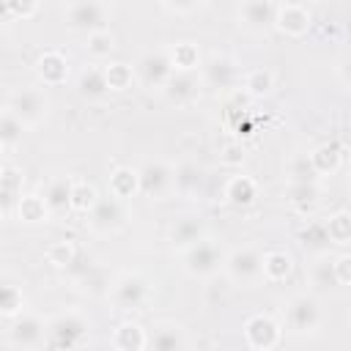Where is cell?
Wrapping results in <instances>:
<instances>
[{
    "instance_id": "ffe728a7",
    "label": "cell",
    "mask_w": 351,
    "mask_h": 351,
    "mask_svg": "<svg viewBox=\"0 0 351 351\" xmlns=\"http://www.w3.org/2000/svg\"><path fill=\"white\" fill-rule=\"evenodd\" d=\"M310 154V165H313V173L315 176H335L340 167H343V156H346V148L337 143V140H329V143H321L315 145Z\"/></svg>"
},
{
    "instance_id": "30bf717a",
    "label": "cell",
    "mask_w": 351,
    "mask_h": 351,
    "mask_svg": "<svg viewBox=\"0 0 351 351\" xmlns=\"http://www.w3.org/2000/svg\"><path fill=\"white\" fill-rule=\"evenodd\" d=\"M222 271L230 282L252 285L261 280V252L255 247H236L222 258Z\"/></svg>"
},
{
    "instance_id": "d6a6232c",
    "label": "cell",
    "mask_w": 351,
    "mask_h": 351,
    "mask_svg": "<svg viewBox=\"0 0 351 351\" xmlns=\"http://www.w3.org/2000/svg\"><path fill=\"white\" fill-rule=\"evenodd\" d=\"M271 88H274V74L269 69L258 66V69H250L244 74V93L250 99H263L271 93Z\"/></svg>"
},
{
    "instance_id": "ab89813d",
    "label": "cell",
    "mask_w": 351,
    "mask_h": 351,
    "mask_svg": "<svg viewBox=\"0 0 351 351\" xmlns=\"http://www.w3.org/2000/svg\"><path fill=\"white\" fill-rule=\"evenodd\" d=\"M44 255H47V263H52L55 269H69L74 263V258H77V250H74V244L69 239H58V241H52L47 247Z\"/></svg>"
},
{
    "instance_id": "e575fe53",
    "label": "cell",
    "mask_w": 351,
    "mask_h": 351,
    "mask_svg": "<svg viewBox=\"0 0 351 351\" xmlns=\"http://www.w3.org/2000/svg\"><path fill=\"white\" fill-rule=\"evenodd\" d=\"M96 200H99V189L90 181H82V178L71 181V211L88 214L96 206Z\"/></svg>"
},
{
    "instance_id": "4dcf8cb0",
    "label": "cell",
    "mask_w": 351,
    "mask_h": 351,
    "mask_svg": "<svg viewBox=\"0 0 351 351\" xmlns=\"http://www.w3.org/2000/svg\"><path fill=\"white\" fill-rule=\"evenodd\" d=\"M77 90L85 96V99H101L107 90V82H104V71L99 66H85L77 77Z\"/></svg>"
},
{
    "instance_id": "c3c4849f",
    "label": "cell",
    "mask_w": 351,
    "mask_h": 351,
    "mask_svg": "<svg viewBox=\"0 0 351 351\" xmlns=\"http://www.w3.org/2000/svg\"><path fill=\"white\" fill-rule=\"evenodd\" d=\"M0 225H3V214H0Z\"/></svg>"
},
{
    "instance_id": "f546056e",
    "label": "cell",
    "mask_w": 351,
    "mask_h": 351,
    "mask_svg": "<svg viewBox=\"0 0 351 351\" xmlns=\"http://www.w3.org/2000/svg\"><path fill=\"white\" fill-rule=\"evenodd\" d=\"M101 71H104L107 90H112V93H123V90H129L134 85V69L129 63H123V60H112V63L101 66Z\"/></svg>"
},
{
    "instance_id": "4fadbf2b",
    "label": "cell",
    "mask_w": 351,
    "mask_h": 351,
    "mask_svg": "<svg viewBox=\"0 0 351 351\" xmlns=\"http://www.w3.org/2000/svg\"><path fill=\"white\" fill-rule=\"evenodd\" d=\"M313 27V11L304 3H277L274 5V30L282 36L299 38Z\"/></svg>"
},
{
    "instance_id": "277c9868",
    "label": "cell",
    "mask_w": 351,
    "mask_h": 351,
    "mask_svg": "<svg viewBox=\"0 0 351 351\" xmlns=\"http://www.w3.org/2000/svg\"><path fill=\"white\" fill-rule=\"evenodd\" d=\"M5 110L25 126V129H33L38 126L47 112H49V99L41 88H33V85H25V88H16L11 96H8V104Z\"/></svg>"
},
{
    "instance_id": "e0dca14e",
    "label": "cell",
    "mask_w": 351,
    "mask_h": 351,
    "mask_svg": "<svg viewBox=\"0 0 351 351\" xmlns=\"http://www.w3.org/2000/svg\"><path fill=\"white\" fill-rule=\"evenodd\" d=\"M36 77L47 88H58L69 80V58L60 49H44L36 58Z\"/></svg>"
},
{
    "instance_id": "3957f363",
    "label": "cell",
    "mask_w": 351,
    "mask_h": 351,
    "mask_svg": "<svg viewBox=\"0 0 351 351\" xmlns=\"http://www.w3.org/2000/svg\"><path fill=\"white\" fill-rule=\"evenodd\" d=\"M60 14L71 30L90 36L99 30H110L107 25L112 19V5L101 0H71L60 5Z\"/></svg>"
},
{
    "instance_id": "83f0119b",
    "label": "cell",
    "mask_w": 351,
    "mask_h": 351,
    "mask_svg": "<svg viewBox=\"0 0 351 351\" xmlns=\"http://www.w3.org/2000/svg\"><path fill=\"white\" fill-rule=\"evenodd\" d=\"M14 208H16L19 222H25V225H38V222H47L49 219V208H47V203H44V197L38 192L19 195V200H16Z\"/></svg>"
},
{
    "instance_id": "b9f144b4",
    "label": "cell",
    "mask_w": 351,
    "mask_h": 351,
    "mask_svg": "<svg viewBox=\"0 0 351 351\" xmlns=\"http://www.w3.org/2000/svg\"><path fill=\"white\" fill-rule=\"evenodd\" d=\"M85 49H88V55H93V58H107V55L115 49V36H112L110 30L90 33L88 41H85Z\"/></svg>"
},
{
    "instance_id": "484cf974",
    "label": "cell",
    "mask_w": 351,
    "mask_h": 351,
    "mask_svg": "<svg viewBox=\"0 0 351 351\" xmlns=\"http://www.w3.org/2000/svg\"><path fill=\"white\" fill-rule=\"evenodd\" d=\"M22 184H25V173L16 167H0V214L5 217L11 206H16L19 195H22Z\"/></svg>"
},
{
    "instance_id": "7402d4cb",
    "label": "cell",
    "mask_w": 351,
    "mask_h": 351,
    "mask_svg": "<svg viewBox=\"0 0 351 351\" xmlns=\"http://www.w3.org/2000/svg\"><path fill=\"white\" fill-rule=\"evenodd\" d=\"M293 274V255L288 250H266L261 255V280L285 282Z\"/></svg>"
},
{
    "instance_id": "f35d334b",
    "label": "cell",
    "mask_w": 351,
    "mask_h": 351,
    "mask_svg": "<svg viewBox=\"0 0 351 351\" xmlns=\"http://www.w3.org/2000/svg\"><path fill=\"white\" fill-rule=\"evenodd\" d=\"M288 184H302V181H315L318 176L313 173V165H310V154L307 151H296L291 159H288Z\"/></svg>"
},
{
    "instance_id": "2e32d148",
    "label": "cell",
    "mask_w": 351,
    "mask_h": 351,
    "mask_svg": "<svg viewBox=\"0 0 351 351\" xmlns=\"http://www.w3.org/2000/svg\"><path fill=\"white\" fill-rule=\"evenodd\" d=\"M145 351H189V337L176 321H156L148 332Z\"/></svg>"
},
{
    "instance_id": "ac0fdd59",
    "label": "cell",
    "mask_w": 351,
    "mask_h": 351,
    "mask_svg": "<svg viewBox=\"0 0 351 351\" xmlns=\"http://www.w3.org/2000/svg\"><path fill=\"white\" fill-rule=\"evenodd\" d=\"M200 239H206V222L197 217V214H184L178 217L170 230H167V241L173 244V250H186L192 244H197Z\"/></svg>"
},
{
    "instance_id": "5bb4252c",
    "label": "cell",
    "mask_w": 351,
    "mask_h": 351,
    "mask_svg": "<svg viewBox=\"0 0 351 351\" xmlns=\"http://www.w3.org/2000/svg\"><path fill=\"white\" fill-rule=\"evenodd\" d=\"M137 181H140V195L159 200L167 192H173V167L162 159L145 162L143 167H137Z\"/></svg>"
},
{
    "instance_id": "d590c367",
    "label": "cell",
    "mask_w": 351,
    "mask_h": 351,
    "mask_svg": "<svg viewBox=\"0 0 351 351\" xmlns=\"http://www.w3.org/2000/svg\"><path fill=\"white\" fill-rule=\"evenodd\" d=\"M25 310V291L16 285V282H8V280H0V315H19Z\"/></svg>"
},
{
    "instance_id": "836d02e7",
    "label": "cell",
    "mask_w": 351,
    "mask_h": 351,
    "mask_svg": "<svg viewBox=\"0 0 351 351\" xmlns=\"http://www.w3.org/2000/svg\"><path fill=\"white\" fill-rule=\"evenodd\" d=\"M299 244L318 255V252H329V239H326V230H324V219H313L307 222L302 230H299Z\"/></svg>"
},
{
    "instance_id": "d4e9b609",
    "label": "cell",
    "mask_w": 351,
    "mask_h": 351,
    "mask_svg": "<svg viewBox=\"0 0 351 351\" xmlns=\"http://www.w3.org/2000/svg\"><path fill=\"white\" fill-rule=\"evenodd\" d=\"M107 189H110V197L126 203L132 200L137 192H140V181H137V170L134 167H115L107 178Z\"/></svg>"
},
{
    "instance_id": "5b68a950",
    "label": "cell",
    "mask_w": 351,
    "mask_h": 351,
    "mask_svg": "<svg viewBox=\"0 0 351 351\" xmlns=\"http://www.w3.org/2000/svg\"><path fill=\"white\" fill-rule=\"evenodd\" d=\"M222 258H225V252L219 250V244L206 236L197 244L181 250V269L195 280H206L222 269Z\"/></svg>"
},
{
    "instance_id": "44dd1931",
    "label": "cell",
    "mask_w": 351,
    "mask_h": 351,
    "mask_svg": "<svg viewBox=\"0 0 351 351\" xmlns=\"http://www.w3.org/2000/svg\"><path fill=\"white\" fill-rule=\"evenodd\" d=\"M71 181L74 178H69V176H55L47 181L41 197L49 208V217H60V214L71 211Z\"/></svg>"
},
{
    "instance_id": "f1b7e54d",
    "label": "cell",
    "mask_w": 351,
    "mask_h": 351,
    "mask_svg": "<svg viewBox=\"0 0 351 351\" xmlns=\"http://www.w3.org/2000/svg\"><path fill=\"white\" fill-rule=\"evenodd\" d=\"M324 230H326L329 244H335V247H348V241H351V214H348L346 208L329 214V217L324 219Z\"/></svg>"
},
{
    "instance_id": "7a4b0ae2",
    "label": "cell",
    "mask_w": 351,
    "mask_h": 351,
    "mask_svg": "<svg viewBox=\"0 0 351 351\" xmlns=\"http://www.w3.org/2000/svg\"><path fill=\"white\" fill-rule=\"evenodd\" d=\"M324 324V307L313 293H293L282 307V324L291 335H315Z\"/></svg>"
},
{
    "instance_id": "6da1fadb",
    "label": "cell",
    "mask_w": 351,
    "mask_h": 351,
    "mask_svg": "<svg viewBox=\"0 0 351 351\" xmlns=\"http://www.w3.org/2000/svg\"><path fill=\"white\" fill-rule=\"evenodd\" d=\"M90 337V321L82 310L77 307H66L60 313H55L47 321V340L60 348V351H71L80 348L85 340Z\"/></svg>"
},
{
    "instance_id": "ee69618b",
    "label": "cell",
    "mask_w": 351,
    "mask_h": 351,
    "mask_svg": "<svg viewBox=\"0 0 351 351\" xmlns=\"http://www.w3.org/2000/svg\"><path fill=\"white\" fill-rule=\"evenodd\" d=\"M8 5H11L14 22H19V19L25 22V19H30V16H36L41 11V5L36 0H8Z\"/></svg>"
},
{
    "instance_id": "4316f807",
    "label": "cell",
    "mask_w": 351,
    "mask_h": 351,
    "mask_svg": "<svg viewBox=\"0 0 351 351\" xmlns=\"http://www.w3.org/2000/svg\"><path fill=\"white\" fill-rule=\"evenodd\" d=\"M167 58H170L173 71H197L200 63H203L200 47H197L195 41H176V44L167 49Z\"/></svg>"
},
{
    "instance_id": "7bdbcfd3",
    "label": "cell",
    "mask_w": 351,
    "mask_h": 351,
    "mask_svg": "<svg viewBox=\"0 0 351 351\" xmlns=\"http://www.w3.org/2000/svg\"><path fill=\"white\" fill-rule=\"evenodd\" d=\"M332 271H335V285L340 288L351 285V255L348 252L332 255Z\"/></svg>"
},
{
    "instance_id": "bcb514c9",
    "label": "cell",
    "mask_w": 351,
    "mask_h": 351,
    "mask_svg": "<svg viewBox=\"0 0 351 351\" xmlns=\"http://www.w3.org/2000/svg\"><path fill=\"white\" fill-rule=\"evenodd\" d=\"M206 3H159V8L162 11H167V14H176V16H186V14H197L200 8H203Z\"/></svg>"
},
{
    "instance_id": "7dc6e473",
    "label": "cell",
    "mask_w": 351,
    "mask_h": 351,
    "mask_svg": "<svg viewBox=\"0 0 351 351\" xmlns=\"http://www.w3.org/2000/svg\"><path fill=\"white\" fill-rule=\"evenodd\" d=\"M11 22H14V16H11V5H8V0H0V30L8 27Z\"/></svg>"
},
{
    "instance_id": "74e56055",
    "label": "cell",
    "mask_w": 351,
    "mask_h": 351,
    "mask_svg": "<svg viewBox=\"0 0 351 351\" xmlns=\"http://www.w3.org/2000/svg\"><path fill=\"white\" fill-rule=\"evenodd\" d=\"M321 189H318V181H302V184H288L285 186V200L299 206V208H307L318 200Z\"/></svg>"
},
{
    "instance_id": "ba28073f",
    "label": "cell",
    "mask_w": 351,
    "mask_h": 351,
    "mask_svg": "<svg viewBox=\"0 0 351 351\" xmlns=\"http://www.w3.org/2000/svg\"><path fill=\"white\" fill-rule=\"evenodd\" d=\"M5 340L16 351H33V348H38L47 340V321L38 313L22 310L19 315L11 318L8 332H5Z\"/></svg>"
},
{
    "instance_id": "cb8c5ba5",
    "label": "cell",
    "mask_w": 351,
    "mask_h": 351,
    "mask_svg": "<svg viewBox=\"0 0 351 351\" xmlns=\"http://www.w3.org/2000/svg\"><path fill=\"white\" fill-rule=\"evenodd\" d=\"M222 195H225V200H228L230 206H239V208L252 206V203L258 200V181H255L252 176L236 173V176H230V178L225 181Z\"/></svg>"
},
{
    "instance_id": "f6af8a7d",
    "label": "cell",
    "mask_w": 351,
    "mask_h": 351,
    "mask_svg": "<svg viewBox=\"0 0 351 351\" xmlns=\"http://www.w3.org/2000/svg\"><path fill=\"white\" fill-rule=\"evenodd\" d=\"M222 165L228 167H241L244 165V145L241 143H228L222 148Z\"/></svg>"
},
{
    "instance_id": "7c38bea8",
    "label": "cell",
    "mask_w": 351,
    "mask_h": 351,
    "mask_svg": "<svg viewBox=\"0 0 351 351\" xmlns=\"http://www.w3.org/2000/svg\"><path fill=\"white\" fill-rule=\"evenodd\" d=\"M274 5L271 0H247L236 5V22L241 30L263 36L274 27Z\"/></svg>"
},
{
    "instance_id": "d6986e66",
    "label": "cell",
    "mask_w": 351,
    "mask_h": 351,
    "mask_svg": "<svg viewBox=\"0 0 351 351\" xmlns=\"http://www.w3.org/2000/svg\"><path fill=\"white\" fill-rule=\"evenodd\" d=\"M203 184H206V170L197 165V162H181L173 167V192L192 200L203 192Z\"/></svg>"
},
{
    "instance_id": "8fae6325",
    "label": "cell",
    "mask_w": 351,
    "mask_h": 351,
    "mask_svg": "<svg viewBox=\"0 0 351 351\" xmlns=\"http://www.w3.org/2000/svg\"><path fill=\"white\" fill-rule=\"evenodd\" d=\"M244 340L252 351H271L282 340V326L269 313H255L244 321Z\"/></svg>"
},
{
    "instance_id": "8d00e7d4",
    "label": "cell",
    "mask_w": 351,
    "mask_h": 351,
    "mask_svg": "<svg viewBox=\"0 0 351 351\" xmlns=\"http://www.w3.org/2000/svg\"><path fill=\"white\" fill-rule=\"evenodd\" d=\"M310 282H313L318 291H326V288L335 285V271H332V255H329V252L313 255V263H310Z\"/></svg>"
},
{
    "instance_id": "603a6c76",
    "label": "cell",
    "mask_w": 351,
    "mask_h": 351,
    "mask_svg": "<svg viewBox=\"0 0 351 351\" xmlns=\"http://www.w3.org/2000/svg\"><path fill=\"white\" fill-rule=\"evenodd\" d=\"M110 343L115 351H145V343H148V329L137 321H121L112 335H110Z\"/></svg>"
},
{
    "instance_id": "9c48e42d",
    "label": "cell",
    "mask_w": 351,
    "mask_h": 351,
    "mask_svg": "<svg viewBox=\"0 0 351 351\" xmlns=\"http://www.w3.org/2000/svg\"><path fill=\"white\" fill-rule=\"evenodd\" d=\"M132 69H134V82H140L148 90H162L165 82L173 74L167 49H148V52H143Z\"/></svg>"
},
{
    "instance_id": "1f68e13d",
    "label": "cell",
    "mask_w": 351,
    "mask_h": 351,
    "mask_svg": "<svg viewBox=\"0 0 351 351\" xmlns=\"http://www.w3.org/2000/svg\"><path fill=\"white\" fill-rule=\"evenodd\" d=\"M233 77H236V66H233V60H228L222 55L211 58V63L206 66V85H211V88H230Z\"/></svg>"
},
{
    "instance_id": "52a82bcc",
    "label": "cell",
    "mask_w": 351,
    "mask_h": 351,
    "mask_svg": "<svg viewBox=\"0 0 351 351\" xmlns=\"http://www.w3.org/2000/svg\"><path fill=\"white\" fill-rule=\"evenodd\" d=\"M88 219V230L93 233V236H101V239H107V236H115V233H121L123 228H126V217H129V211H126V203H121V200H115V197H99L96 200V206L85 214Z\"/></svg>"
},
{
    "instance_id": "8992f818",
    "label": "cell",
    "mask_w": 351,
    "mask_h": 351,
    "mask_svg": "<svg viewBox=\"0 0 351 351\" xmlns=\"http://www.w3.org/2000/svg\"><path fill=\"white\" fill-rule=\"evenodd\" d=\"M151 296V282L143 271H121L112 280L110 302L115 310H143Z\"/></svg>"
},
{
    "instance_id": "60d3db41",
    "label": "cell",
    "mask_w": 351,
    "mask_h": 351,
    "mask_svg": "<svg viewBox=\"0 0 351 351\" xmlns=\"http://www.w3.org/2000/svg\"><path fill=\"white\" fill-rule=\"evenodd\" d=\"M22 134H25V126H22L8 110H3V112H0V151H3V148H11V145H16V143H22Z\"/></svg>"
},
{
    "instance_id": "9a60e30c",
    "label": "cell",
    "mask_w": 351,
    "mask_h": 351,
    "mask_svg": "<svg viewBox=\"0 0 351 351\" xmlns=\"http://www.w3.org/2000/svg\"><path fill=\"white\" fill-rule=\"evenodd\" d=\"M200 90H203V80L197 77V71H173L162 88V96L173 107H186L200 99Z\"/></svg>"
}]
</instances>
